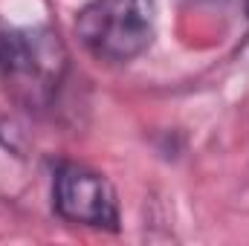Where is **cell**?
I'll return each instance as SVG.
<instances>
[{"label": "cell", "mask_w": 249, "mask_h": 246, "mask_svg": "<svg viewBox=\"0 0 249 246\" xmlns=\"http://www.w3.org/2000/svg\"><path fill=\"white\" fill-rule=\"evenodd\" d=\"M67 72V53L50 29L0 26V78L29 107L53 102Z\"/></svg>", "instance_id": "6da1fadb"}, {"label": "cell", "mask_w": 249, "mask_h": 246, "mask_svg": "<svg viewBox=\"0 0 249 246\" xmlns=\"http://www.w3.org/2000/svg\"><path fill=\"white\" fill-rule=\"evenodd\" d=\"M75 29L81 44L99 61L127 64L139 58L154 41V3L151 0H90Z\"/></svg>", "instance_id": "7a4b0ae2"}, {"label": "cell", "mask_w": 249, "mask_h": 246, "mask_svg": "<svg viewBox=\"0 0 249 246\" xmlns=\"http://www.w3.org/2000/svg\"><path fill=\"white\" fill-rule=\"evenodd\" d=\"M53 209L70 226L119 229V200L110 180L81 162H61L53 177Z\"/></svg>", "instance_id": "3957f363"}, {"label": "cell", "mask_w": 249, "mask_h": 246, "mask_svg": "<svg viewBox=\"0 0 249 246\" xmlns=\"http://www.w3.org/2000/svg\"><path fill=\"white\" fill-rule=\"evenodd\" d=\"M244 6H247V12H249V0H244Z\"/></svg>", "instance_id": "277c9868"}]
</instances>
